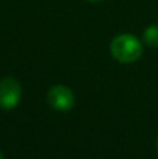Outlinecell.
<instances>
[{"mask_svg":"<svg viewBox=\"0 0 158 159\" xmlns=\"http://www.w3.org/2000/svg\"><path fill=\"white\" fill-rule=\"evenodd\" d=\"M111 55L119 63H134L143 55V43L130 34H120L111 42Z\"/></svg>","mask_w":158,"mask_h":159,"instance_id":"cell-1","label":"cell"},{"mask_svg":"<svg viewBox=\"0 0 158 159\" xmlns=\"http://www.w3.org/2000/svg\"><path fill=\"white\" fill-rule=\"evenodd\" d=\"M22 98L21 82L16 77H6L0 81V107L11 110L18 106Z\"/></svg>","mask_w":158,"mask_h":159,"instance_id":"cell-2","label":"cell"},{"mask_svg":"<svg viewBox=\"0 0 158 159\" xmlns=\"http://www.w3.org/2000/svg\"><path fill=\"white\" fill-rule=\"evenodd\" d=\"M48 102L52 109L59 112H69L74 107L76 96L69 87L63 84H56L48 91Z\"/></svg>","mask_w":158,"mask_h":159,"instance_id":"cell-3","label":"cell"},{"mask_svg":"<svg viewBox=\"0 0 158 159\" xmlns=\"http://www.w3.org/2000/svg\"><path fill=\"white\" fill-rule=\"evenodd\" d=\"M143 41L147 46L158 48V25H150L143 32Z\"/></svg>","mask_w":158,"mask_h":159,"instance_id":"cell-4","label":"cell"},{"mask_svg":"<svg viewBox=\"0 0 158 159\" xmlns=\"http://www.w3.org/2000/svg\"><path fill=\"white\" fill-rule=\"evenodd\" d=\"M88 2H92V3H98V2H102V0H88Z\"/></svg>","mask_w":158,"mask_h":159,"instance_id":"cell-5","label":"cell"},{"mask_svg":"<svg viewBox=\"0 0 158 159\" xmlns=\"http://www.w3.org/2000/svg\"><path fill=\"white\" fill-rule=\"evenodd\" d=\"M0 159H4V157H3V154L0 152Z\"/></svg>","mask_w":158,"mask_h":159,"instance_id":"cell-6","label":"cell"},{"mask_svg":"<svg viewBox=\"0 0 158 159\" xmlns=\"http://www.w3.org/2000/svg\"><path fill=\"white\" fill-rule=\"evenodd\" d=\"M157 149H158V137H157Z\"/></svg>","mask_w":158,"mask_h":159,"instance_id":"cell-7","label":"cell"}]
</instances>
